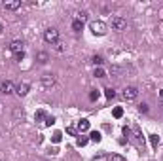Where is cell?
I'll list each match as a JSON object with an SVG mask.
<instances>
[{
    "mask_svg": "<svg viewBox=\"0 0 163 161\" xmlns=\"http://www.w3.org/2000/svg\"><path fill=\"white\" fill-rule=\"evenodd\" d=\"M89 29H91L93 34H97V36H104L106 32H108V27H106V23H103V21H91Z\"/></svg>",
    "mask_w": 163,
    "mask_h": 161,
    "instance_id": "cell-1",
    "label": "cell"
},
{
    "mask_svg": "<svg viewBox=\"0 0 163 161\" xmlns=\"http://www.w3.org/2000/svg\"><path fill=\"white\" fill-rule=\"evenodd\" d=\"M44 40L48 42V44H57L59 42V30L57 29H46L44 30Z\"/></svg>",
    "mask_w": 163,
    "mask_h": 161,
    "instance_id": "cell-2",
    "label": "cell"
},
{
    "mask_svg": "<svg viewBox=\"0 0 163 161\" xmlns=\"http://www.w3.org/2000/svg\"><path fill=\"white\" fill-rule=\"evenodd\" d=\"M40 83L44 85L46 89L53 87V85H55V74H51V72H46V74H42V78H40Z\"/></svg>",
    "mask_w": 163,
    "mask_h": 161,
    "instance_id": "cell-3",
    "label": "cell"
},
{
    "mask_svg": "<svg viewBox=\"0 0 163 161\" xmlns=\"http://www.w3.org/2000/svg\"><path fill=\"white\" fill-rule=\"evenodd\" d=\"M122 95H123V99H125V101H135L137 97H138V89L133 87V85H127Z\"/></svg>",
    "mask_w": 163,
    "mask_h": 161,
    "instance_id": "cell-4",
    "label": "cell"
},
{
    "mask_svg": "<svg viewBox=\"0 0 163 161\" xmlns=\"http://www.w3.org/2000/svg\"><path fill=\"white\" fill-rule=\"evenodd\" d=\"M125 27H127V21H125L123 17H119V15L112 17V29H114V30H123Z\"/></svg>",
    "mask_w": 163,
    "mask_h": 161,
    "instance_id": "cell-5",
    "label": "cell"
},
{
    "mask_svg": "<svg viewBox=\"0 0 163 161\" xmlns=\"http://www.w3.org/2000/svg\"><path fill=\"white\" fill-rule=\"evenodd\" d=\"M15 87H14V83L10 82V80H4V82H0V93L2 95H10V93H14Z\"/></svg>",
    "mask_w": 163,
    "mask_h": 161,
    "instance_id": "cell-6",
    "label": "cell"
},
{
    "mask_svg": "<svg viewBox=\"0 0 163 161\" xmlns=\"http://www.w3.org/2000/svg\"><path fill=\"white\" fill-rule=\"evenodd\" d=\"M23 48H25V44L21 40H12V42H10V51H12L14 55H15V53H21Z\"/></svg>",
    "mask_w": 163,
    "mask_h": 161,
    "instance_id": "cell-7",
    "label": "cell"
},
{
    "mask_svg": "<svg viewBox=\"0 0 163 161\" xmlns=\"http://www.w3.org/2000/svg\"><path fill=\"white\" fill-rule=\"evenodd\" d=\"M29 89H30V83H29V82H21L17 87H15V93H17L19 97H25V95L29 93Z\"/></svg>",
    "mask_w": 163,
    "mask_h": 161,
    "instance_id": "cell-8",
    "label": "cell"
},
{
    "mask_svg": "<svg viewBox=\"0 0 163 161\" xmlns=\"http://www.w3.org/2000/svg\"><path fill=\"white\" fill-rule=\"evenodd\" d=\"M133 136H135L137 144H142V142H144V136H142V133H140V129H138L137 125L133 127Z\"/></svg>",
    "mask_w": 163,
    "mask_h": 161,
    "instance_id": "cell-9",
    "label": "cell"
},
{
    "mask_svg": "<svg viewBox=\"0 0 163 161\" xmlns=\"http://www.w3.org/2000/svg\"><path fill=\"white\" fill-rule=\"evenodd\" d=\"M36 61L40 63V64H46L48 61H49V55L46 51H38V55H36Z\"/></svg>",
    "mask_w": 163,
    "mask_h": 161,
    "instance_id": "cell-10",
    "label": "cell"
},
{
    "mask_svg": "<svg viewBox=\"0 0 163 161\" xmlns=\"http://www.w3.org/2000/svg\"><path fill=\"white\" fill-rule=\"evenodd\" d=\"M6 10H19L21 8V0H14V2H4Z\"/></svg>",
    "mask_w": 163,
    "mask_h": 161,
    "instance_id": "cell-11",
    "label": "cell"
},
{
    "mask_svg": "<svg viewBox=\"0 0 163 161\" xmlns=\"http://www.w3.org/2000/svg\"><path fill=\"white\" fill-rule=\"evenodd\" d=\"M76 129H78V131H82V133L87 131V129H89V121H87V120H80L78 125H76Z\"/></svg>",
    "mask_w": 163,
    "mask_h": 161,
    "instance_id": "cell-12",
    "label": "cell"
},
{
    "mask_svg": "<svg viewBox=\"0 0 163 161\" xmlns=\"http://www.w3.org/2000/svg\"><path fill=\"white\" fill-rule=\"evenodd\" d=\"M89 140H93V142H101V140H103V135H101L99 131H91V133H89Z\"/></svg>",
    "mask_w": 163,
    "mask_h": 161,
    "instance_id": "cell-13",
    "label": "cell"
},
{
    "mask_svg": "<svg viewBox=\"0 0 163 161\" xmlns=\"http://www.w3.org/2000/svg\"><path fill=\"white\" fill-rule=\"evenodd\" d=\"M82 29H83V21H80V19H74V21H72V30L80 32Z\"/></svg>",
    "mask_w": 163,
    "mask_h": 161,
    "instance_id": "cell-14",
    "label": "cell"
},
{
    "mask_svg": "<svg viewBox=\"0 0 163 161\" xmlns=\"http://www.w3.org/2000/svg\"><path fill=\"white\" fill-rule=\"evenodd\" d=\"M148 138H150L152 148H157V146H159V136H157V135H148Z\"/></svg>",
    "mask_w": 163,
    "mask_h": 161,
    "instance_id": "cell-15",
    "label": "cell"
},
{
    "mask_svg": "<svg viewBox=\"0 0 163 161\" xmlns=\"http://www.w3.org/2000/svg\"><path fill=\"white\" fill-rule=\"evenodd\" d=\"M93 74H95V78H106V72L101 67H95V72Z\"/></svg>",
    "mask_w": 163,
    "mask_h": 161,
    "instance_id": "cell-16",
    "label": "cell"
},
{
    "mask_svg": "<svg viewBox=\"0 0 163 161\" xmlns=\"http://www.w3.org/2000/svg\"><path fill=\"white\" fill-rule=\"evenodd\" d=\"M46 117H48V114H46L44 110H38V112L34 114V120H36V121H42V120H46Z\"/></svg>",
    "mask_w": 163,
    "mask_h": 161,
    "instance_id": "cell-17",
    "label": "cell"
},
{
    "mask_svg": "<svg viewBox=\"0 0 163 161\" xmlns=\"http://www.w3.org/2000/svg\"><path fill=\"white\" fill-rule=\"evenodd\" d=\"M104 97H106V99H114V97H116V89L106 87V89H104Z\"/></svg>",
    "mask_w": 163,
    "mask_h": 161,
    "instance_id": "cell-18",
    "label": "cell"
},
{
    "mask_svg": "<svg viewBox=\"0 0 163 161\" xmlns=\"http://www.w3.org/2000/svg\"><path fill=\"white\" fill-rule=\"evenodd\" d=\"M99 97H101V93L97 91V89H93V91L89 93V101H91V102H95V101H99Z\"/></svg>",
    "mask_w": 163,
    "mask_h": 161,
    "instance_id": "cell-19",
    "label": "cell"
},
{
    "mask_svg": "<svg viewBox=\"0 0 163 161\" xmlns=\"http://www.w3.org/2000/svg\"><path fill=\"white\" fill-rule=\"evenodd\" d=\"M112 114H114V117H118V120H119V117L123 116V108H122V106H116V108L112 110Z\"/></svg>",
    "mask_w": 163,
    "mask_h": 161,
    "instance_id": "cell-20",
    "label": "cell"
},
{
    "mask_svg": "<svg viewBox=\"0 0 163 161\" xmlns=\"http://www.w3.org/2000/svg\"><path fill=\"white\" fill-rule=\"evenodd\" d=\"M61 138H63V133H61V131H55V133H53V136H51V140L55 142V144H59Z\"/></svg>",
    "mask_w": 163,
    "mask_h": 161,
    "instance_id": "cell-21",
    "label": "cell"
},
{
    "mask_svg": "<svg viewBox=\"0 0 163 161\" xmlns=\"http://www.w3.org/2000/svg\"><path fill=\"white\" fill-rule=\"evenodd\" d=\"M89 142V138L87 136H82V138H78V140H76V146H80V148H83L85 144Z\"/></svg>",
    "mask_w": 163,
    "mask_h": 161,
    "instance_id": "cell-22",
    "label": "cell"
},
{
    "mask_svg": "<svg viewBox=\"0 0 163 161\" xmlns=\"http://www.w3.org/2000/svg\"><path fill=\"white\" fill-rule=\"evenodd\" d=\"M91 61H93V64H95V67H101V64H103V57H101V55H95Z\"/></svg>",
    "mask_w": 163,
    "mask_h": 161,
    "instance_id": "cell-23",
    "label": "cell"
},
{
    "mask_svg": "<svg viewBox=\"0 0 163 161\" xmlns=\"http://www.w3.org/2000/svg\"><path fill=\"white\" fill-rule=\"evenodd\" d=\"M67 133L72 135V136H76V135H78V129H76L74 125H68V127H67Z\"/></svg>",
    "mask_w": 163,
    "mask_h": 161,
    "instance_id": "cell-24",
    "label": "cell"
},
{
    "mask_svg": "<svg viewBox=\"0 0 163 161\" xmlns=\"http://www.w3.org/2000/svg\"><path fill=\"white\" fill-rule=\"evenodd\" d=\"M91 161H108V155L106 154H99V155H95Z\"/></svg>",
    "mask_w": 163,
    "mask_h": 161,
    "instance_id": "cell-25",
    "label": "cell"
},
{
    "mask_svg": "<svg viewBox=\"0 0 163 161\" xmlns=\"http://www.w3.org/2000/svg\"><path fill=\"white\" fill-rule=\"evenodd\" d=\"M112 161H127L123 155H119V154H112V157H110Z\"/></svg>",
    "mask_w": 163,
    "mask_h": 161,
    "instance_id": "cell-26",
    "label": "cell"
},
{
    "mask_svg": "<svg viewBox=\"0 0 163 161\" xmlns=\"http://www.w3.org/2000/svg\"><path fill=\"white\" fill-rule=\"evenodd\" d=\"M53 123H55V117H53V116H48V117H46V127H51Z\"/></svg>",
    "mask_w": 163,
    "mask_h": 161,
    "instance_id": "cell-27",
    "label": "cell"
},
{
    "mask_svg": "<svg viewBox=\"0 0 163 161\" xmlns=\"http://www.w3.org/2000/svg\"><path fill=\"white\" fill-rule=\"evenodd\" d=\"M110 72H112V74H116V76H118V74L122 72V68H119L118 64H112V68H110Z\"/></svg>",
    "mask_w": 163,
    "mask_h": 161,
    "instance_id": "cell-28",
    "label": "cell"
},
{
    "mask_svg": "<svg viewBox=\"0 0 163 161\" xmlns=\"http://www.w3.org/2000/svg\"><path fill=\"white\" fill-rule=\"evenodd\" d=\"M138 112L146 114V112H148V104H144V102H142V104H138Z\"/></svg>",
    "mask_w": 163,
    "mask_h": 161,
    "instance_id": "cell-29",
    "label": "cell"
},
{
    "mask_svg": "<svg viewBox=\"0 0 163 161\" xmlns=\"http://www.w3.org/2000/svg\"><path fill=\"white\" fill-rule=\"evenodd\" d=\"M14 57H15V61H23V59H25V51H21V53H15Z\"/></svg>",
    "mask_w": 163,
    "mask_h": 161,
    "instance_id": "cell-30",
    "label": "cell"
},
{
    "mask_svg": "<svg viewBox=\"0 0 163 161\" xmlns=\"http://www.w3.org/2000/svg\"><path fill=\"white\" fill-rule=\"evenodd\" d=\"M123 135H125V136H131V129H129L127 125L123 127Z\"/></svg>",
    "mask_w": 163,
    "mask_h": 161,
    "instance_id": "cell-31",
    "label": "cell"
},
{
    "mask_svg": "<svg viewBox=\"0 0 163 161\" xmlns=\"http://www.w3.org/2000/svg\"><path fill=\"white\" fill-rule=\"evenodd\" d=\"M57 49L59 51H64V44H59V42H57Z\"/></svg>",
    "mask_w": 163,
    "mask_h": 161,
    "instance_id": "cell-32",
    "label": "cell"
},
{
    "mask_svg": "<svg viewBox=\"0 0 163 161\" xmlns=\"http://www.w3.org/2000/svg\"><path fill=\"white\" fill-rule=\"evenodd\" d=\"M2 30H4V25H2V23H0V34H2Z\"/></svg>",
    "mask_w": 163,
    "mask_h": 161,
    "instance_id": "cell-33",
    "label": "cell"
},
{
    "mask_svg": "<svg viewBox=\"0 0 163 161\" xmlns=\"http://www.w3.org/2000/svg\"><path fill=\"white\" fill-rule=\"evenodd\" d=\"M159 97H161V99H163V89H161V91H159Z\"/></svg>",
    "mask_w": 163,
    "mask_h": 161,
    "instance_id": "cell-34",
    "label": "cell"
},
{
    "mask_svg": "<svg viewBox=\"0 0 163 161\" xmlns=\"http://www.w3.org/2000/svg\"><path fill=\"white\" fill-rule=\"evenodd\" d=\"M0 161H2V159H0Z\"/></svg>",
    "mask_w": 163,
    "mask_h": 161,
    "instance_id": "cell-35",
    "label": "cell"
}]
</instances>
